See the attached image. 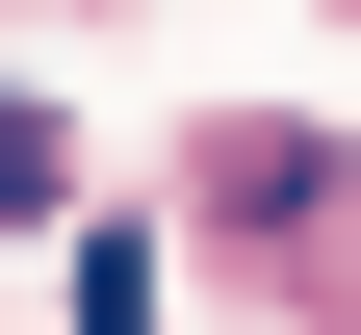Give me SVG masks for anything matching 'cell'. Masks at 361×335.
I'll use <instances>...</instances> for the list:
<instances>
[{"instance_id":"cell-1","label":"cell","mask_w":361,"mask_h":335,"mask_svg":"<svg viewBox=\"0 0 361 335\" xmlns=\"http://www.w3.org/2000/svg\"><path fill=\"white\" fill-rule=\"evenodd\" d=\"M26 207H52V104H0V232H26Z\"/></svg>"}]
</instances>
